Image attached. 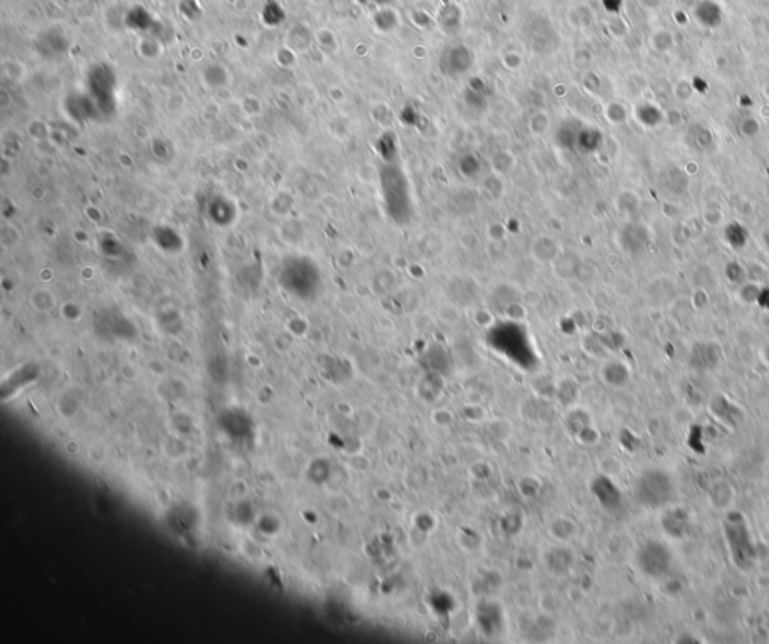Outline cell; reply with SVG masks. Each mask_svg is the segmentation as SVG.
I'll return each instance as SVG.
<instances>
[{"label":"cell","instance_id":"obj_1","mask_svg":"<svg viewBox=\"0 0 769 644\" xmlns=\"http://www.w3.org/2000/svg\"><path fill=\"white\" fill-rule=\"evenodd\" d=\"M636 499L645 508H659L668 503L675 496V485L670 476L662 470H648L636 482Z\"/></svg>","mask_w":769,"mask_h":644},{"label":"cell","instance_id":"obj_2","mask_svg":"<svg viewBox=\"0 0 769 644\" xmlns=\"http://www.w3.org/2000/svg\"><path fill=\"white\" fill-rule=\"evenodd\" d=\"M726 538L729 541L730 553L741 570H748L755 562V546L751 542L746 523L741 517L730 515L726 526Z\"/></svg>","mask_w":769,"mask_h":644},{"label":"cell","instance_id":"obj_3","mask_svg":"<svg viewBox=\"0 0 769 644\" xmlns=\"http://www.w3.org/2000/svg\"><path fill=\"white\" fill-rule=\"evenodd\" d=\"M636 562L639 570L646 577L659 579L670 570L672 554L662 542L649 541L639 550Z\"/></svg>","mask_w":769,"mask_h":644},{"label":"cell","instance_id":"obj_4","mask_svg":"<svg viewBox=\"0 0 769 644\" xmlns=\"http://www.w3.org/2000/svg\"><path fill=\"white\" fill-rule=\"evenodd\" d=\"M631 377L628 365L622 361H608L601 368V379L610 388H624Z\"/></svg>","mask_w":769,"mask_h":644},{"label":"cell","instance_id":"obj_5","mask_svg":"<svg viewBox=\"0 0 769 644\" xmlns=\"http://www.w3.org/2000/svg\"><path fill=\"white\" fill-rule=\"evenodd\" d=\"M544 560L547 570L555 575H565L573 568V553L564 547H555L548 550L544 556Z\"/></svg>","mask_w":769,"mask_h":644},{"label":"cell","instance_id":"obj_6","mask_svg":"<svg viewBox=\"0 0 769 644\" xmlns=\"http://www.w3.org/2000/svg\"><path fill=\"white\" fill-rule=\"evenodd\" d=\"M663 527L668 537L679 538L685 533V529H687V515L681 509H675V511L667 512L663 518Z\"/></svg>","mask_w":769,"mask_h":644},{"label":"cell","instance_id":"obj_7","mask_svg":"<svg viewBox=\"0 0 769 644\" xmlns=\"http://www.w3.org/2000/svg\"><path fill=\"white\" fill-rule=\"evenodd\" d=\"M709 496L715 503V508H727V505H729L733 499V491L729 484L724 481L723 482L718 481L712 487V490H710Z\"/></svg>","mask_w":769,"mask_h":644},{"label":"cell","instance_id":"obj_8","mask_svg":"<svg viewBox=\"0 0 769 644\" xmlns=\"http://www.w3.org/2000/svg\"><path fill=\"white\" fill-rule=\"evenodd\" d=\"M760 291H762V289H760L759 282L744 281L742 284H739L738 298L742 300L744 304H755V302H757Z\"/></svg>","mask_w":769,"mask_h":644},{"label":"cell","instance_id":"obj_9","mask_svg":"<svg viewBox=\"0 0 769 644\" xmlns=\"http://www.w3.org/2000/svg\"><path fill=\"white\" fill-rule=\"evenodd\" d=\"M551 532H553V534L557 539H568L574 533V526L570 520L561 517L553 523V526H551Z\"/></svg>","mask_w":769,"mask_h":644},{"label":"cell","instance_id":"obj_10","mask_svg":"<svg viewBox=\"0 0 769 644\" xmlns=\"http://www.w3.org/2000/svg\"><path fill=\"white\" fill-rule=\"evenodd\" d=\"M726 275L730 281L737 282V284H742L747 278V271L744 269V267L738 263H729L726 267Z\"/></svg>","mask_w":769,"mask_h":644},{"label":"cell","instance_id":"obj_11","mask_svg":"<svg viewBox=\"0 0 769 644\" xmlns=\"http://www.w3.org/2000/svg\"><path fill=\"white\" fill-rule=\"evenodd\" d=\"M278 529H280V524L275 517L263 515L260 520H258V530H260L263 534H275L278 532Z\"/></svg>","mask_w":769,"mask_h":644},{"label":"cell","instance_id":"obj_12","mask_svg":"<svg viewBox=\"0 0 769 644\" xmlns=\"http://www.w3.org/2000/svg\"><path fill=\"white\" fill-rule=\"evenodd\" d=\"M760 357H762V361L766 366H769V341L763 346L762 351H760Z\"/></svg>","mask_w":769,"mask_h":644}]
</instances>
